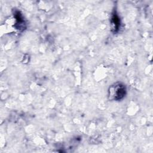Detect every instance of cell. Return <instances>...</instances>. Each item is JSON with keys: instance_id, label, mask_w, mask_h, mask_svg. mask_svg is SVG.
Instances as JSON below:
<instances>
[{"instance_id": "cell-1", "label": "cell", "mask_w": 153, "mask_h": 153, "mask_svg": "<svg viewBox=\"0 0 153 153\" xmlns=\"http://www.w3.org/2000/svg\"><path fill=\"white\" fill-rule=\"evenodd\" d=\"M126 94V87L121 82H117L111 85L108 90L110 100L118 101L123 99Z\"/></svg>"}, {"instance_id": "cell-3", "label": "cell", "mask_w": 153, "mask_h": 153, "mask_svg": "<svg viewBox=\"0 0 153 153\" xmlns=\"http://www.w3.org/2000/svg\"><path fill=\"white\" fill-rule=\"evenodd\" d=\"M14 16H15V19H16V25H19V29H20V28L22 27H24L23 18L22 14H20V13L19 11H16L15 13Z\"/></svg>"}, {"instance_id": "cell-2", "label": "cell", "mask_w": 153, "mask_h": 153, "mask_svg": "<svg viewBox=\"0 0 153 153\" xmlns=\"http://www.w3.org/2000/svg\"><path fill=\"white\" fill-rule=\"evenodd\" d=\"M111 23V26L112 28V29L113 32L114 33L118 32L120 26V20L118 16L115 12H114L112 15Z\"/></svg>"}]
</instances>
